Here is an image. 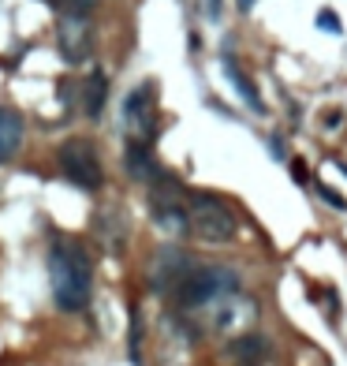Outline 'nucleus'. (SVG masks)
Returning <instances> with one entry per match:
<instances>
[{"label":"nucleus","instance_id":"nucleus-1","mask_svg":"<svg viewBox=\"0 0 347 366\" xmlns=\"http://www.w3.org/2000/svg\"><path fill=\"white\" fill-rule=\"evenodd\" d=\"M49 288L60 310H86L94 295V258L82 240L57 235L49 243Z\"/></svg>","mask_w":347,"mask_h":366},{"label":"nucleus","instance_id":"nucleus-2","mask_svg":"<svg viewBox=\"0 0 347 366\" xmlns=\"http://www.w3.org/2000/svg\"><path fill=\"white\" fill-rule=\"evenodd\" d=\"M232 292H239V273L232 265H194L172 295H176L179 310H198Z\"/></svg>","mask_w":347,"mask_h":366},{"label":"nucleus","instance_id":"nucleus-3","mask_svg":"<svg viewBox=\"0 0 347 366\" xmlns=\"http://www.w3.org/2000/svg\"><path fill=\"white\" fill-rule=\"evenodd\" d=\"M235 213L224 206L216 195L194 191L187 195V232L202 243H232L235 240Z\"/></svg>","mask_w":347,"mask_h":366},{"label":"nucleus","instance_id":"nucleus-4","mask_svg":"<svg viewBox=\"0 0 347 366\" xmlns=\"http://www.w3.org/2000/svg\"><path fill=\"white\" fill-rule=\"evenodd\" d=\"M57 165L64 172V180L75 183V187L101 191L105 168H101V157H97V146L90 138H68V142L57 149Z\"/></svg>","mask_w":347,"mask_h":366},{"label":"nucleus","instance_id":"nucleus-5","mask_svg":"<svg viewBox=\"0 0 347 366\" xmlns=\"http://www.w3.org/2000/svg\"><path fill=\"white\" fill-rule=\"evenodd\" d=\"M57 41L68 64H82L94 49V30H90V4H71L57 23Z\"/></svg>","mask_w":347,"mask_h":366},{"label":"nucleus","instance_id":"nucleus-6","mask_svg":"<svg viewBox=\"0 0 347 366\" xmlns=\"http://www.w3.org/2000/svg\"><path fill=\"white\" fill-rule=\"evenodd\" d=\"M124 127L131 135V142H138V146H149L157 138V98H154V86L149 82L135 86L124 98Z\"/></svg>","mask_w":347,"mask_h":366},{"label":"nucleus","instance_id":"nucleus-7","mask_svg":"<svg viewBox=\"0 0 347 366\" xmlns=\"http://www.w3.org/2000/svg\"><path fill=\"white\" fill-rule=\"evenodd\" d=\"M258 318H262V307H258L254 295L232 292L224 299H216L213 307V329L228 332V337H243V332H254Z\"/></svg>","mask_w":347,"mask_h":366},{"label":"nucleus","instance_id":"nucleus-8","mask_svg":"<svg viewBox=\"0 0 347 366\" xmlns=\"http://www.w3.org/2000/svg\"><path fill=\"white\" fill-rule=\"evenodd\" d=\"M191 258L179 251V247H161L154 254V262H149V288L154 292H176L179 281L191 273Z\"/></svg>","mask_w":347,"mask_h":366},{"label":"nucleus","instance_id":"nucleus-9","mask_svg":"<svg viewBox=\"0 0 347 366\" xmlns=\"http://www.w3.org/2000/svg\"><path fill=\"white\" fill-rule=\"evenodd\" d=\"M23 138H27L23 112L12 109V105H0V165H8L23 149Z\"/></svg>","mask_w":347,"mask_h":366},{"label":"nucleus","instance_id":"nucleus-10","mask_svg":"<svg viewBox=\"0 0 347 366\" xmlns=\"http://www.w3.org/2000/svg\"><path fill=\"white\" fill-rule=\"evenodd\" d=\"M124 168H127V176H131L135 183H146V187H154V183L165 176V168L154 161L149 146H138V142H127V149H124Z\"/></svg>","mask_w":347,"mask_h":366},{"label":"nucleus","instance_id":"nucleus-11","mask_svg":"<svg viewBox=\"0 0 347 366\" xmlns=\"http://www.w3.org/2000/svg\"><path fill=\"white\" fill-rule=\"evenodd\" d=\"M97 232H101V243H105V251H120L124 240H127V224H124V213L116 210V206H108L97 213Z\"/></svg>","mask_w":347,"mask_h":366},{"label":"nucleus","instance_id":"nucleus-12","mask_svg":"<svg viewBox=\"0 0 347 366\" xmlns=\"http://www.w3.org/2000/svg\"><path fill=\"white\" fill-rule=\"evenodd\" d=\"M224 75H228V82H232L235 86V94H239V98L246 101V105H251V109L254 112H265V105H262V98H258V86L251 82V79H246V75H243V68H239V64H235V57H232V52H224Z\"/></svg>","mask_w":347,"mask_h":366},{"label":"nucleus","instance_id":"nucleus-13","mask_svg":"<svg viewBox=\"0 0 347 366\" xmlns=\"http://www.w3.org/2000/svg\"><path fill=\"white\" fill-rule=\"evenodd\" d=\"M228 355H232L235 363H243V366H258L269 355V344H265V337H258V332H243V337L232 340Z\"/></svg>","mask_w":347,"mask_h":366},{"label":"nucleus","instance_id":"nucleus-14","mask_svg":"<svg viewBox=\"0 0 347 366\" xmlns=\"http://www.w3.org/2000/svg\"><path fill=\"white\" fill-rule=\"evenodd\" d=\"M105 98H108V79H105V71H90V75H86V82H82V112H86V116H101Z\"/></svg>","mask_w":347,"mask_h":366},{"label":"nucleus","instance_id":"nucleus-15","mask_svg":"<svg viewBox=\"0 0 347 366\" xmlns=\"http://www.w3.org/2000/svg\"><path fill=\"white\" fill-rule=\"evenodd\" d=\"M131 363H142V318L131 310Z\"/></svg>","mask_w":347,"mask_h":366},{"label":"nucleus","instance_id":"nucleus-16","mask_svg":"<svg viewBox=\"0 0 347 366\" xmlns=\"http://www.w3.org/2000/svg\"><path fill=\"white\" fill-rule=\"evenodd\" d=\"M318 30H325V34H344V23H340V15H336L332 8H321L318 12Z\"/></svg>","mask_w":347,"mask_h":366},{"label":"nucleus","instance_id":"nucleus-17","mask_svg":"<svg viewBox=\"0 0 347 366\" xmlns=\"http://www.w3.org/2000/svg\"><path fill=\"white\" fill-rule=\"evenodd\" d=\"M318 195H321L325 202H329V206H336V210H347V202H344V195H336V191H332V187H325V183H321V187H318Z\"/></svg>","mask_w":347,"mask_h":366},{"label":"nucleus","instance_id":"nucleus-18","mask_svg":"<svg viewBox=\"0 0 347 366\" xmlns=\"http://www.w3.org/2000/svg\"><path fill=\"white\" fill-rule=\"evenodd\" d=\"M291 172H295V183H310L307 180V165H302V161H291Z\"/></svg>","mask_w":347,"mask_h":366},{"label":"nucleus","instance_id":"nucleus-19","mask_svg":"<svg viewBox=\"0 0 347 366\" xmlns=\"http://www.w3.org/2000/svg\"><path fill=\"white\" fill-rule=\"evenodd\" d=\"M209 19H221V0H209Z\"/></svg>","mask_w":347,"mask_h":366},{"label":"nucleus","instance_id":"nucleus-20","mask_svg":"<svg viewBox=\"0 0 347 366\" xmlns=\"http://www.w3.org/2000/svg\"><path fill=\"white\" fill-rule=\"evenodd\" d=\"M254 8V0H239V12H251Z\"/></svg>","mask_w":347,"mask_h":366},{"label":"nucleus","instance_id":"nucleus-21","mask_svg":"<svg viewBox=\"0 0 347 366\" xmlns=\"http://www.w3.org/2000/svg\"><path fill=\"white\" fill-rule=\"evenodd\" d=\"M45 4H60V0H45Z\"/></svg>","mask_w":347,"mask_h":366},{"label":"nucleus","instance_id":"nucleus-22","mask_svg":"<svg viewBox=\"0 0 347 366\" xmlns=\"http://www.w3.org/2000/svg\"><path fill=\"white\" fill-rule=\"evenodd\" d=\"M4 366H12V363H4Z\"/></svg>","mask_w":347,"mask_h":366}]
</instances>
